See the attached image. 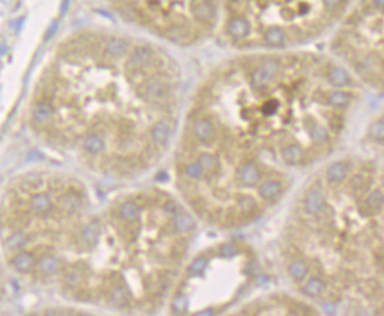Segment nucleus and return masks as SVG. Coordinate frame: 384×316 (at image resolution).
<instances>
[{
    "mask_svg": "<svg viewBox=\"0 0 384 316\" xmlns=\"http://www.w3.org/2000/svg\"><path fill=\"white\" fill-rule=\"evenodd\" d=\"M190 13L200 24L209 25L215 21L217 9L210 0H190Z\"/></svg>",
    "mask_w": 384,
    "mask_h": 316,
    "instance_id": "f03ea898",
    "label": "nucleus"
},
{
    "mask_svg": "<svg viewBox=\"0 0 384 316\" xmlns=\"http://www.w3.org/2000/svg\"><path fill=\"white\" fill-rule=\"evenodd\" d=\"M227 32L236 40H244L251 33L249 22L242 17H234L227 24Z\"/></svg>",
    "mask_w": 384,
    "mask_h": 316,
    "instance_id": "423d86ee",
    "label": "nucleus"
},
{
    "mask_svg": "<svg viewBox=\"0 0 384 316\" xmlns=\"http://www.w3.org/2000/svg\"><path fill=\"white\" fill-rule=\"evenodd\" d=\"M260 178V171L254 165H246L240 170V179L245 185H256Z\"/></svg>",
    "mask_w": 384,
    "mask_h": 316,
    "instance_id": "ddd939ff",
    "label": "nucleus"
},
{
    "mask_svg": "<svg viewBox=\"0 0 384 316\" xmlns=\"http://www.w3.org/2000/svg\"><path fill=\"white\" fill-rule=\"evenodd\" d=\"M329 81L335 87H347L351 83V77L345 69L340 66H335L329 72Z\"/></svg>",
    "mask_w": 384,
    "mask_h": 316,
    "instance_id": "9b49d317",
    "label": "nucleus"
},
{
    "mask_svg": "<svg viewBox=\"0 0 384 316\" xmlns=\"http://www.w3.org/2000/svg\"><path fill=\"white\" fill-rule=\"evenodd\" d=\"M206 267H207L206 258H203V257H199V258H197L193 263H191L189 271L194 275H201L202 272L205 271Z\"/></svg>",
    "mask_w": 384,
    "mask_h": 316,
    "instance_id": "412c9836",
    "label": "nucleus"
},
{
    "mask_svg": "<svg viewBox=\"0 0 384 316\" xmlns=\"http://www.w3.org/2000/svg\"><path fill=\"white\" fill-rule=\"evenodd\" d=\"M322 2H323V5L325 6V9L334 10L340 5V3H342L343 0H322Z\"/></svg>",
    "mask_w": 384,
    "mask_h": 316,
    "instance_id": "393cba45",
    "label": "nucleus"
},
{
    "mask_svg": "<svg viewBox=\"0 0 384 316\" xmlns=\"http://www.w3.org/2000/svg\"><path fill=\"white\" fill-rule=\"evenodd\" d=\"M281 190H283V187H281V184L279 181L268 180L265 181L264 184L260 186L259 194L261 198L266 199V200H273V199H276L281 193Z\"/></svg>",
    "mask_w": 384,
    "mask_h": 316,
    "instance_id": "f8f14e48",
    "label": "nucleus"
},
{
    "mask_svg": "<svg viewBox=\"0 0 384 316\" xmlns=\"http://www.w3.org/2000/svg\"><path fill=\"white\" fill-rule=\"evenodd\" d=\"M128 49L129 43L124 38L110 37L105 40L103 45H102V54L107 60L115 61L123 57L128 52Z\"/></svg>",
    "mask_w": 384,
    "mask_h": 316,
    "instance_id": "39448f33",
    "label": "nucleus"
},
{
    "mask_svg": "<svg viewBox=\"0 0 384 316\" xmlns=\"http://www.w3.org/2000/svg\"><path fill=\"white\" fill-rule=\"evenodd\" d=\"M150 136L156 145L166 146L169 142L171 136V127L168 121L161 120L158 121L154 126L151 127Z\"/></svg>",
    "mask_w": 384,
    "mask_h": 316,
    "instance_id": "0eeeda50",
    "label": "nucleus"
},
{
    "mask_svg": "<svg viewBox=\"0 0 384 316\" xmlns=\"http://www.w3.org/2000/svg\"><path fill=\"white\" fill-rule=\"evenodd\" d=\"M369 136L375 140V141L382 142L384 140V124L383 121H377V122L372 123L369 128Z\"/></svg>",
    "mask_w": 384,
    "mask_h": 316,
    "instance_id": "6ab92c4d",
    "label": "nucleus"
},
{
    "mask_svg": "<svg viewBox=\"0 0 384 316\" xmlns=\"http://www.w3.org/2000/svg\"><path fill=\"white\" fill-rule=\"evenodd\" d=\"M289 272L292 278H295L296 281H301V280H304L305 276L308 275L309 267L306 263L301 262V261H298V262H295L290 265Z\"/></svg>",
    "mask_w": 384,
    "mask_h": 316,
    "instance_id": "a211bd4d",
    "label": "nucleus"
},
{
    "mask_svg": "<svg viewBox=\"0 0 384 316\" xmlns=\"http://www.w3.org/2000/svg\"><path fill=\"white\" fill-rule=\"evenodd\" d=\"M311 136L316 141H325V140L328 139V133L323 127L318 126V124H315L311 129Z\"/></svg>",
    "mask_w": 384,
    "mask_h": 316,
    "instance_id": "5701e85b",
    "label": "nucleus"
},
{
    "mask_svg": "<svg viewBox=\"0 0 384 316\" xmlns=\"http://www.w3.org/2000/svg\"><path fill=\"white\" fill-rule=\"evenodd\" d=\"M154 61V51L146 45L137 46L128 58L127 66L130 70H142L150 65Z\"/></svg>",
    "mask_w": 384,
    "mask_h": 316,
    "instance_id": "20e7f679",
    "label": "nucleus"
},
{
    "mask_svg": "<svg viewBox=\"0 0 384 316\" xmlns=\"http://www.w3.org/2000/svg\"><path fill=\"white\" fill-rule=\"evenodd\" d=\"M265 43L272 48H280L285 44L286 36L283 29L278 26H272L265 31L264 34Z\"/></svg>",
    "mask_w": 384,
    "mask_h": 316,
    "instance_id": "9d476101",
    "label": "nucleus"
},
{
    "mask_svg": "<svg viewBox=\"0 0 384 316\" xmlns=\"http://www.w3.org/2000/svg\"><path fill=\"white\" fill-rule=\"evenodd\" d=\"M325 288H327V286H325L322 280L318 278V277H312L305 284L304 291L310 296H318L325 290Z\"/></svg>",
    "mask_w": 384,
    "mask_h": 316,
    "instance_id": "f3484780",
    "label": "nucleus"
},
{
    "mask_svg": "<svg viewBox=\"0 0 384 316\" xmlns=\"http://www.w3.org/2000/svg\"><path fill=\"white\" fill-rule=\"evenodd\" d=\"M143 96L150 102H162L171 96V85L163 77L154 76L144 83Z\"/></svg>",
    "mask_w": 384,
    "mask_h": 316,
    "instance_id": "f257e3e1",
    "label": "nucleus"
},
{
    "mask_svg": "<svg viewBox=\"0 0 384 316\" xmlns=\"http://www.w3.org/2000/svg\"><path fill=\"white\" fill-rule=\"evenodd\" d=\"M220 253L223 257H233L237 253V249L234 245H225V247L221 248Z\"/></svg>",
    "mask_w": 384,
    "mask_h": 316,
    "instance_id": "b1692460",
    "label": "nucleus"
},
{
    "mask_svg": "<svg viewBox=\"0 0 384 316\" xmlns=\"http://www.w3.org/2000/svg\"><path fill=\"white\" fill-rule=\"evenodd\" d=\"M279 73V64L274 61H267L251 76V83L254 88L264 89L271 83Z\"/></svg>",
    "mask_w": 384,
    "mask_h": 316,
    "instance_id": "7ed1b4c3",
    "label": "nucleus"
},
{
    "mask_svg": "<svg viewBox=\"0 0 384 316\" xmlns=\"http://www.w3.org/2000/svg\"><path fill=\"white\" fill-rule=\"evenodd\" d=\"M367 204L372 210L381 209L382 205H383V194H382L381 191H378V190L374 191V192H372L369 196V198H368Z\"/></svg>",
    "mask_w": 384,
    "mask_h": 316,
    "instance_id": "aec40b11",
    "label": "nucleus"
},
{
    "mask_svg": "<svg viewBox=\"0 0 384 316\" xmlns=\"http://www.w3.org/2000/svg\"><path fill=\"white\" fill-rule=\"evenodd\" d=\"M351 96L350 94H348L345 91H340V90H336L334 92L330 94L329 96V104L332 105L335 108H344L347 107L350 102Z\"/></svg>",
    "mask_w": 384,
    "mask_h": 316,
    "instance_id": "dca6fc26",
    "label": "nucleus"
},
{
    "mask_svg": "<svg viewBox=\"0 0 384 316\" xmlns=\"http://www.w3.org/2000/svg\"><path fill=\"white\" fill-rule=\"evenodd\" d=\"M2 280V278H0ZM0 290H2V281H0Z\"/></svg>",
    "mask_w": 384,
    "mask_h": 316,
    "instance_id": "bb28decb",
    "label": "nucleus"
},
{
    "mask_svg": "<svg viewBox=\"0 0 384 316\" xmlns=\"http://www.w3.org/2000/svg\"><path fill=\"white\" fill-rule=\"evenodd\" d=\"M278 109H279V102L277 100H268L262 105L261 110L264 113V115L272 116L278 111Z\"/></svg>",
    "mask_w": 384,
    "mask_h": 316,
    "instance_id": "4be33fe9",
    "label": "nucleus"
},
{
    "mask_svg": "<svg viewBox=\"0 0 384 316\" xmlns=\"http://www.w3.org/2000/svg\"><path fill=\"white\" fill-rule=\"evenodd\" d=\"M348 174V165L345 162H335L328 170V179L331 182H339L345 179Z\"/></svg>",
    "mask_w": 384,
    "mask_h": 316,
    "instance_id": "2eb2a0df",
    "label": "nucleus"
},
{
    "mask_svg": "<svg viewBox=\"0 0 384 316\" xmlns=\"http://www.w3.org/2000/svg\"><path fill=\"white\" fill-rule=\"evenodd\" d=\"M193 133L199 141H208L214 133L213 124L208 119L200 118L193 123Z\"/></svg>",
    "mask_w": 384,
    "mask_h": 316,
    "instance_id": "1a4fd4ad",
    "label": "nucleus"
},
{
    "mask_svg": "<svg viewBox=\"0 0 384 316\" xmlns=\"http://www.w3.org/2000/svg\"><path fill=\"white\" fill-rule=\"evenodd\" d=\"M305 208L312 216L319 214L325 208V198L319 191L312 190L308 193L306 200H305Z\"/></svg>",
    "mask_w": 384,
    "mask_h": 316,
    "instance_id": "6e6552de",
    "label": "nucleus"
},
{
    "mask_svg": "<svg viewBox=\"0 0 384 316\" xmlns=\"http://www.w3.org/2000/svg\"><path fill=\"white\" fill-rule=\"evenodd\" d=\"M372 4L377 10H383L384 7V0H372Z\"/></svg>",
    "mask_w": 384,
    "mask_h": 316,
    "instance_id": "a878e982",
    "label": "nucleus"
},
{
    "mask_svg": "<svg viewBox=\"0 0 384 316\" xmlns=\"http://www.w3.org/2000/svg\"><path fill=\"white\" fill-rule=\"evenodd\" d=\"M303 150L298 145H290L283 150V159L289 165H297L303 160Z\"/></svg>",
    "mask_w": 384,
    "mask_h": 316,
    "instance_id": "4468645a",
    "label": "nucleus"
}]
</instances>
